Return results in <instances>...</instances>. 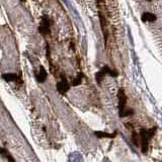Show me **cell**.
<instances>
[{
	"mask_svg": "<svg viewBox=\"0 0 162 162\" xmlns=\"http://www.w3.org/2000/svg\"><path fill=\"white\" fill-rule=\"evenodd\" d=\"M157 127H153L151 129H141L139 132V140H140V147L142 153L146 154L148 152L150 142H151L154 135L156 134Z\"/></svg>",
	"mask_w": 162,
	"mask_h": 162,
	"instance_id": "6da1fadb",
	"label": "cell"
},
{
	"mask_svg": "<svg viewBox=\"0 0 162 162\" xmlns=\"http://www.w3.org/2000/svg\"><path fill=\"white\" fill-rule=\"evenodd\" d=\"M118 100H119V118L130 117L135 114L133 109L127 107V101H128V96L126 95L124 88H119L118 91Z\"/></svg>",
	"mask_w": 162,
	"mask_h": 162,
	"instance_id": "7a4b0ae2",
	"label": "cell"
},
{
	"mask_svg": "<svg viewBox=\"0 0 162 162\" xmlns=\"http://www.w3.org/2000/svg\"><path fill=\"white\" fill-rule=\"evenodd\" d=\"M106 75H110V77H118L119 76V72L115 70H111V69L107 66V65H105L98 72L95 73V80L97 84L100 86L101 85L102 80L105 79V77Z\"/></svg>",
	"mask_w": 162,
	"mask_h": 162,
	"instance_id": "3957f363",
	"label": "cell"
},
{
	"mask_svg": "<svg viewBox=\"0 0 162 162\" xmlns=\"http://www.w3.org/2000/svg\"><path fill=\"white\" fill-rule=\"evenodd\" d=\"M51 25H52L51 18L47 16V15H44L41 19V24H40V26H38V32L43 34V36L50 34V32H51Z\"/></svg>",
	"mask_w": 162,
	"mask_h": 162,
	"instance_id": "277c9868",
	"label": "cell"
},
{
	"mask_svg": "<svg viewBox=\"0 0 162 162\" xmlns=\"http://www.w3.org/2000/svg\"><path fill=\"white\" fill-rule=\"evenodd\" d=\"M70 87H71V84L69 83L68 81L66 80V78L63 77V76H62V80L59 81V82H57V84H56L57 91L62 95L66 94L67 92L69 91V89H70Z\"/></svg>",
	"mask_w": 162,
	"mask_h": 162,
	"instance_id": "5b68a950",
	"label": "cell"
},
{
	"mask_svg": "<svg viewBox=\"0 0 162 162\" xmlns=\"http://www.w3.org/2000/svg\"><path fill=\"white\" fill-rule=\"evenodd\" d=\"M2 79L5 80L6 82H18L22 83L21 80V76L17 75L16 73H4L2 74Z\"/></svg>",
	"mask_w": 162,
	"mask_h": 162,
	"instance_id": "8992f818",
	"label": "cell"
},
{
	"mask_svg": "<svg viewBox=\"0 0 162 162\" xmlns=\"http://www.w3.org/2000/svg\"><path fill=\"white\" fill-rule=\"evenodd\" d=\"M47 77H48V73L47 71L45 70L44 66H40V71H38V73H36V79L38 81V82L43 83L45 82L46 80H47Z\"/></svg>",
	"mask_w": 162,
	"mask_h": 162,
	"instance_id": "52a82bcc",
	"label": "cell"
},
{
	"mask_svg": "<svg viewBox=\"0 0 162 162\" xmlns=\"http://www.w3.org/2000/svg\"><path fill=\"white\" fill-rule=\"evenodd\" d=\"M141 20L143 22H154L157 20V16L151 12H144L141 16Z\"/></svg>",
	"mask_w": 162,
	"mask_h": 162,
	"instance_id": "ba28073f",
	"label": "cell"
},
{
	"mask_svg": "<svg viewBox=\"0 0 162 162\" xmlns=\"http://www.w3.org/2000/svg\"><path fill=\"white\" fill-rule=\"evenodd\" d=\"M94 135L98 139H103V138H107V139H115L117 136V132H115L114 134L107 133V132H103V131H96Z\"/></svg>",
	"mask_w": 162,
	"mask_h": 162,
	"instance_id": "9c48e42d",
	"label": "cell"
},
{
	"mask_svg": "<svg viewBox=\"0 0 162 162\" xmlns=\"http://www.w3.org/2000/svg\"><path fill=\"white\" fill-rule=\"evenodd\" d=\"M0 153H1V156L3 157V158H6L7 159V161H10V162H15V159L10 155V153L7 151V150L5 149V148H1L0 149Z\"/></svg>",
	"mask_w": 162,
	"mask_h": 162,
	"instance_id": "30bf717a",
	"label": "cell"
},
{
	"mask_svg": "<svg viewBox=\"0 0 162 162\" xmlns=\"http://www.w3.org/2000/svg\"><path fill=\"white\" fill-rule=\"evenodd\" d=\"M83 73H78L77 74V76L75 77L74 79L72 80V82H71V85L72 86H77V85H79V84L82 82V79H83Z\"/></svg>",
	"mask_w": 162,
	"mask_h": 162,
	"instance_id": "8fae6325",
	"label": "cell"
}]
</instances>
